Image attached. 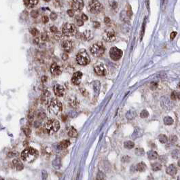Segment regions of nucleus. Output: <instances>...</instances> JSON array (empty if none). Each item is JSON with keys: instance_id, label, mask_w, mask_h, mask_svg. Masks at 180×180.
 Instances as JSON below:
<instances>
[{"instance_id": "nucleus-1", "label": "nucleus", "mask_w": 180, "mask_h": 180, "mask_svg": "<svg viewBox=\"0 0 180 180\" xmlns=\"http://www.w3.org/2000/svg\"><path fill=\"white\" fill-rule=\"evenodd\" d=\"M38 156V152L33 147H27L21 153V159L27 162H32Z\"/></svg>"}, {"instance_id": "nucleus-2", "label": "nucleus", "mask_w": 180, "mask_h": 180, "mask_svg": "<svg viewBox=\"0 0 180 180\" xmlns=\"http://www.w3.org/2000/svg\"><path fill=\"white\" fill-rule=\"evenodd\" d=\"M59 128H60V123L56 120H48L46 122L44 125V130L48 134H54L59 131Z\"/></svg>"}, {"instance_id": "nucleus-3", "label": "nucleus", "mask_w": 180, "mask_h": 180, "mask_svg": "<svg viewBox=\"0 0 180 180\" xmlns=\"http://www.w3.org/2000/svg\"><path fill=\"white\" fill-rule=\"evenodd\" d=\"M48 108V111H50V113L56 116L62 111V103L58 99H51V101H50Z\"/></svg>"}, {"instance_id": "nucleus-4", "label": "nucleus", "mask_w": 180, "mask_h": 180, "mask_svg": "<svg viewBox=\"0 0 180 180\" xmlns=\"http://www.w3.org/2000/svg\"><path fill=\"white\" fill-rule=\"evenodd\" d=\"M90 61V56L88 54L86 50L82 49L78 52L76 55V62L80 65L86 66L89 65Z\"/></svg>"}, {"instance_id": "nucleus-5", "label": "nucleus", "mask_w": 180, "mask_h": 180, "mask_svg": "<svg viewBox=\"0 0 180 180\" xmlns=\"http://www.w3.org/2000/svg\"><path fill=\"white\" fill-rule=\"evenodd\" d=\"M91 54L96 57H101L104 54L105 48L101 42H96L92 45L90 48Z\"/></svg>"}, {"instance_id": "nucleus-6", "label": "nucleus", "mask_w": 180, "mask_h": 180, "mask_svg": "<svg viewBox=\"0 0 180 180\" xmlns=\"http://www.w3.org/2000/svg\"><path fill=\"white\" fill-rule=\"evenodd\" d=\"M76 27L75 25L73 23H67L64 24L62 28V33L63 35L67 36V37H70L75 35L76 33Z\"/></svg>"}, {"instance_id": "nucleus-7", "label": "nucleus", "mask_w": 180, "mask_h": 180, "mask_svg": "<svg viewBox=\"0 0 180 180\" xmlns=\"http://www.w3.org/2000/svg\"><path fill=\"white\" fill-rule=\"evenodd\" d=\"M89 12L92 14H99L103 10V6L97 0H92L89 2Z\"/></svg>"}, {"instance_id": "nucleus-8", "label": "nucleus", "mask_w": 180, "mask_h": 180, "mask_svg": "<svg viewBox=\"0 0 180 180\" xmlns=\"http://www.w3.org/2000/svg\"><path fill=\"white\" fill-rule=\"evenodd\" d=\"M116 33L114 30L112 29H108L103 34V39L107 42H112L116 39Z\"/></svg>"}, {"instance_id": "nucleus-9", "label": "nucleus", "mask_w": 180, "mask_h": 180, "mask_svg": "<svg viewBox=\"0 0 180 180\" xmlns=\"http://www.w3.org/2000/svg\"><path fill=\"white\" fill-rule=\"evenodd\" d=\"M122 54V51L116 47H112L110 50V58L114 61H117L121 59Z\"/></svg>"}, {"instance_id": "nucleus-10", "label": "nucleus", "mask_w": 180, "mask_h": 180, "mask_svg": "<svg viewBox=\"0 0 180 180\" xmlns=\"http://www.w3.org/2000/svg\"><path fill=\"white\" fill-rule=\"evenodd\" d=\"M161 107L165 110H171L174 104L167 97H162L161 99Z\"/></svg>"}, {"instance_id": "nucleus-11", "label": "nucleus", "mask_w": 180, "mask_h": 180, "mask_svg": "<svg viewBox=\"0 0 180 180\" xmlns=\"http://www.w3.org/2000/svg\"><path fill=\"white\" fill-rule=\"evenodd\" d=\"M84 6L83 0H72L71 8L74 11H80L83 9Z\"/></svg>"}, {"instance_id": "nucleus-12", "label": "nucleus", "mask_w": 180, "mask_h": 180, "mask_svg": "<svg viewBox=\"0 0 180 180\" xmlns=\"http://www.w3.org/2000/svg\"><path fill=\"white\" fill-rule=\"evenodd\" d=\"M95 74L99 76H105L107 74V70L103 64H98L94 67Z\"/></svg>"}, {"instance_id": "nucleus-13", "label": "nucleus", "mask_w": 180, "mask_h": 180, "mask_svg": "<svg viewBox=\"0 0 180 180\" xmlns=\"http://www.w3.org/2000/svg\"><path fill=\"white\" fill-rule=\"evenodd\" d=\"M63 50L65 53H68L71 52L73 48H74V44L71 40H65L61 44Z\"/></svg>"}, {"instance_id": "nucleus-14", "label": "nucleus", "mask_w": 180, "mask_h": 180, "mask_svg": "<svg viewBox=\"0 0 180 180\" xmlns=\"http://www.w3.org/2000/svg\"><path fill=\"white\" fill-rule=\"evenodd\" d=\"M53 90H54V95L56 97H63L64 95V93H65V89H64V87L62 85H61V84H55L54 86Z\"/></svg>"}, {"instance_id": "nucleus-15", "label": "nucleus", "mask_w": 180, "mask_h": 180, "mask_svg": "<svg viewBox=\"0 0 180 180\" xmlns=\"http://www.w3.org/2000/svg\"><path fill=\"white\" fill-rule=\"evenodd\" d=\"M50 72L53 75L57 76V75H59L61 74V73H62V69H61V67L58 64L54 63L52 64V65H51Z\"/></svg>"}, {"instance_id": "nucleus-16", "label": "nucleus", "mask_w": 180, "mask_h": 180, "mask_svg": "<svg viewBox=\"0 0 180 180\" xmlns=\"http://www.w3.org/2000/svg\"><path fill=\"white\" fill-rule=\"evenodd\" d=\"M82 78V73L80 71L75 72V74L73 75L71 78L72 83L74 85H79L81 82V80Z\"/></svg>"}, {"instance_id": "nucleus-17", "label": "nucleus", "mask_w": 180, "mask_h": 180, "mask_svg": "<svg viewBox=\"0 0 180 180\" xmlns=\"http://www.w3.org/2000/svg\"><path fill=\"white\" fill-rule=\"evenodd\" d=\"M39 2V0H23V3L27 8H33Z\"/></svg>"}, {"instance_id": "nucleus-18", "label": "nucleus", "mask_w": 180, "mask_h": 180, "mask_svg": "<svg viewBox=\"0 0 180 180\" xmlns=\"http://www.w3.org/2000/svg\"><path fill=\"white\" fill-rule=\"evenodd\" d=\"M166 171H167V173L169 174V175L173 176V175H175V174L177 173V168H176L175 164H170L169 167H167Z\"/></svg>"}, {"instance_id": "nucleus-19", "label": "nucleus", "mask_w": 180, "mask_h": 180, "mask_svg": "<svg viewBox=\"0 0 180 180\" xmlns=\"http://www.w3.org/2000/svg\"><path fill=\"white\" fill-rule=\"evenodd\" d=\"M92 38H93V35L90 30H86L82 33V38L85 41H90V39H92Z\"/></svg>"}, {"instance_id": "nucleus-20", "label": "nucleus", "mask_w": 180, "mask_h": 180, "mask_svg": "<svg viewBox=\"0 0 180 180\" xmlns=\"http://www.w3.org/2000/svg\"><path fill=\"white\" fill-rule=\"evenodd\" d=\"M143 131L141 129V128H136L134 132H133V135H132V138L133 139H135L137 138L141 137V136L143 135Z\"/></svg>"}, {"instance_id": "nucleus-21", "label": "nucleus", "mask_w": 180, "mask_h": 180, "mask_svg": "<svg viewBox=\"0 0 180 180\" xmlns=\"http://www.w3.org/2000/svg\"><path fill=\"white\" fill-rule=\"evenodd\" d=\"M100 88H101V83L99 80H95L93 82V90L95 94V96H98L99 94Z\"/></svg>"}, {"instance_id": "nucleus-22", "label": "nucleus", "mask_w": 180, "mask_h": 180, "mask_svg": "<svg viewBox=\"0 0 180 180\" xmlns=\"http://www.w3.org/2000/svg\"><path fill=\"white\" fill-rule=\"evenodd\" d=\"M13 164L14 166L15 169L18 171H21L23 169V164L21 161L18 159H14L13 161Z\"/></svg>"}, {"instance_id": "nucleus-23", "label": "nucleus", "mask_w": 180, "mask_h": 180, "mask_svg": "<svg viewBox=\"0 0 180 180\" xmlns=\"http://www.w3.org/2000/svg\"><path fill=\"white\" fill-rule=\"evenodd\" d=\"M136 116H137V113H136V111H134V110H129L126 114V118L128 120H133L134 118H135Z\"/></svg>"}, {"instance_id": "nucleus-24", "label": "nucleus", "mask_w": 180, "mask_h": 180, "mask_svg": "<svg viewBox=\"0 0 180 180\" xmlns=\"http://www.w3.org/2000/svg\"><path fill=\"white\" fill-rule=\"evenodd\" d=\"M69 145H70V141H69V140L66 139V140H64V141H61V142L59 143V148L60 150L66 149L67 147H69Z\"/></svg>"}, {"instance_id": "nucleus-25", "label": "nucleus", "mask_w": 180, "mask_h": 180, "mask_svg": "<svg viewBox=\"0 0 180 180\" xmlns=\"http://www.w3.org/2000/svg\"><path fill=\"white\" fill-rule=\"evenodd\" d=\"M147 157L150 160H155L158 157L157 152L154 150H150L147 152Z\"/></svg>"}, {"instance_id": "nucleus-26", "label": "nucleus", "mask_w": 180, "mask_h": 180, "mask_svg": "<svg viewBox=\"0 0 180 180\" xmlns=\"http://www.w3.org/2000/svg\"><path fill=\"white\" fill-rule=\"evenodd\" d=\"M146 164L144 162H140L136 166V170L139 172H143L146 170Z\"/></svg>"}, {"instance_id": "nucleus-27", "label": "nucleus", "mask_w": 180, "mask_h": 180, "mask_svg": "<svg viewBox=\"0 0 180 180\" xmlns=\"http://www.w3.org/2000/svg\"><path fill=\"white\" fill-rule=\"evenodd\" d=\"M68 135L70 137H76L78 136L77 131L74 127H70L68 130Z\"/></svg>"}, {"instance_id": "nucleus-28", "label": "nucleus", "mask_w": 180, "mask_h": 180, "mask_svg": "<svg viewBox=\"0 0 180 180\" xmlns=\"http://www.w3.org/2000/svg\"><path fill=\"white\" fill-rule=\"evenodd\" d=\"M164 124L165 125H171L173 124V119L170 116H166L163 119Z\"/></svg>"}, {"instance_id": "nucleus-29", "label": "nucleus", "mask_w": 180, "mask_h": 180, "mask_svg": "<svg viewBox=\"0 0 180 180\" xmlns=\"http://www.w3.org/2000/svg\"><path fill=\"white\" fill-rule=\"evenodd\" d=\"M180 99V93L178 91H173L172 92L171 95V99L173 101L175 100H178Z\"/></svg>"}, {"instance_id": "nucleus-30", "label": "nucleus", "mask_w": 180, "mask_h": 180, "mask_svg": "<svg viewBox=\"0 0 180 180\" xmlns=\"http://www.w3.org/2000/svg\"><path fill=\"white\" fill-rule=\"evenodd\" d=\"M152 169L154 171H158L161 170L162 165L159 162H154V163L152 164Z\"/></svg>"}, {"instance_id": "nucleus-31", "label": "nucleus", "mask_w": 180, "mask_h": 180, "mask_svg": "<svg viewBox=\"0 0 180 180\" xmlns=\"http://www.w3.org/2000/svg\"><path fill=\"white\" fill-rule=\"evenodd\" d=\"M171 156L173 158L177 159L180 157V150L178 149H175L171 152Z\"/></svg>"}, {"instance_id": "nucleus-32", "label": "nucleus", "mask_w": 180, "mask_h": 180, "mask_svg": "<svg viewBox=\"0 0 180 180\" xmlns=\"http://www.w3.org/2000/svg\"><path fill=\"white\" fill-rule=\"evenodd\" d=\"M124 146H125V148L128 150H131L132 148H133L135 146V143L131 141H127L126 142H125L124 143Z\"/></svg>"}, {"instance_id": "nucleus-33", "label": "nucleus", "mask_w": 180, "mask_h": 180, "mask_svg": "<svg viewBox=\"0 0 180 180\" xmlns=\"http://www.w3.org/2000/svg\"><path fill=\"white\" fill-rule=\"evenodd\" d=\"M158 140L161 143H166L168 141V138L165 135L161 134L158 136Z\"/></svg>"}, {"instance_id": "nucleus-34", "label": "nucleus", "mask_w": 180, "mask_h": 180, "mask_svg": "<svg viewBox=\"0 0 180 180\" xmlns=\"http://www.w3.org/2000/svg\"><path fill=\"white\" fill-rule=\"evenodd\" d=\"M135 154L136 155L139 156H143L145 154V152H144V150L141 147H139V148H137L135 150Z\"/></svg>"}, {"instance_id": "nucleus-35", "label": "nucleus", "mask_w": 180, "mask_h": 180, "mask_svg": "<svg viewBox=\"0 0 180 180\" xmlns=\"http://www.w3.org/2000/svg\"><path fill=\"white\" fill-rule=\"evenodd\" d=\"M126 14H127V16L129 17V18H131L132 14H133V12H132V10H131V6H130V5H128V4L127 7H126Z\"/></svg>"}, {"instance_id": "nucleus-36", "label": "nucleus", "mask_w": 180, "mask_h": 180, "mask_svg": "<svg viewBox=\"0 0 180 180\" xmlns=\"http://www.w3.org/2000/svg\"><path fill=\"white\" fill-rule=\"evenodd\" d=\"M104 179H105L104 173L101 171L99 172L97 175V180H104Z\"/></svg>"}, {"instance_id": "nucleus-37", "label": "nucleus", "mask_w": 180, "mask_h": 180, "mask_svg": "<svg viewBox=\"0 0 180 180\" xmlns=\"http://www.w3.org/2000/svg\"><path fill=\"white\" fill-rule=\"evenodd\" d=\"M148 116H149V113H148V111L146 110H143L141 112V114H140V116L142 118H147V117H148Z\"/></svg>"}, {"instance_id": "nucleus-38", "label": "nucleus", "mask_w": 180, "mask_h": 180, "mask_svg": "<svg viewBox=\"0 0 180 180\" xmlns=\"http://www.w3.org/2000/svg\"><path fill=\"white\" fill-rule=\"evenodd\" d=\"M30 32H31V34L33 36H34V37H37V35L39 34V31H38L37 29H35V28L31 29L30 30Z\"/></svg>"}, {"instance_id": "nucleus-39", "label": "nucleus", "mask_w": 180, "mask_h": 180, "mask_svg": "<svg viewBox=\"0 0 180 180\" xmlns=\"http://www.w3.org/2000/svg\"><path fill=\"white\" fill-rule=\"evenodd\" d=\"M75 20H76V24H77L78 26L81 27L84 25V21L82 20L81 17H77Z\"/></svg>"}, {"instance_id": "nucleus-40", "label": "nucleus", "mask_w": 180, "mask_h": 180, "mask_svg": "<svg viewBox=\"0 0 180 180\" xmlns=\"http://www.w3.org/2000/svg\"><path fill=\"white\" fill-rule=\"evenodd\" d=\"M38 15H39V12H38V10H32L31 12V16L33 18H37L38 17Z\"/></svg>"}, {"instance_id": "nucleus-41", "label": "nucleus", "mask_w": 180, "mask_h": 180, "mask_svg": "<svg viewBox=\"0 0 180 180\" xmlns=\"http://www.w3.org/2000/svg\"><path fill=\"white\" fill-rule=\"evenodd\" d=\"M41 39H42V40H43V41H44V42L47 41L48 39V35L46 33H42Z\"/></svg>"}, {"instance_id": "nucleus-42", "label": "nucleus", "mask_w": 180, "mask_h": 180, "mask_svg": "<svg viewBox=\"0 0 180 180\" xmlns=\"http://www.w3.org/2000/svg\"><path fill=\"white\" fill-rule=\"evenodd\" d=\"M67 14L69 15V17H73L74 16V14H75V11L73 9H69V10H67Z\"/></svg>"}, {"instance_id": "nucleus-43", "label": "nucleus", "mask_w": 180, "mask_h": 180, "mask_svg": "<svg viewBox=\"0 0 180 180\" xmlns=\"http://www.w3.org/2000/svg\"><path fill=\"white\" fill-rule=\"evenodd\" d=\"M150 87L152 90H155V89H157L158 84L156 82H152L150 85Z\"/></svg>"}, {"instance_id": "nucleus-44", "label": "nucleus", "mask_w": 180, "mask_h": 180, "mask_svg": "<svg viewBox=\"0 0 180 180\" xmlns=\"http://www.w3.org/2000/svg\"><path fill=\"white\" fill-rule=\"evenodd\" d=\"M50 19L52 20H55L56 18H57V14L55 13V12H52V13L50 14Z\"/></svg>"}, {"instance_id": "nucleus-45", "label": "nucleus", "mask_w": 180, "mask_h": 180, "mask_svg": "<svg viewBox=\"0 0 180 180\" xmlns=\"http://www.w3.org/2000/svg\"><path fill=\"white\" fill-rule=\"evenodd\" d=\"M130 161H131V158L129 156H125L122 158V161L123 162H128Z\"/></svg>"}, {"instance_id": "nucleus-46", "label": "nucleus", "mask_w": 180, "mask_h": 180, "mask_svg": "<svg viewBox=\"0 0 180 180\" xmlns=\"http://www.w3.org/2000/svg\"><path fill=\"white\" fill-rule=\"evenodd\" d=\"M50 30L51 32L54 33V34L56 33H57L58 31H59V30H58V28L56 27V26H52L50 27Z\"/></svg>"}, {"instance_id": "nucleus-47", "label": "nucleus", "mask_w": 180, "mask_h": 180, "mask_svg": "<svg viewBox=\"0 0 180 180\" xmlns=\"http://www.w3.org/2000/svg\"><path fill=\"white\" fill-rule=\"evenodd\" d=\"M145 27H146V20H144L143 24V25H142V29H141V39H142L143 36L144 31H145Z\"/></svg>"}, {"instance_id": "nucleus-48", "label": "nucleus", "mask_w": 180, "mask_h": 180, "mask_svg": "<svg viewBox=\"0 0 180 180\" xmlns=\"http://www.w3.org/2000/svg\"><path fill=\"white\" fill-rule=\"evenodd\" d=\"M167 3H168V0H162V8L163 10H165L166 7H167Z\"/></svg>"}, {"instance_id": "nucleus-49", "label": "nucleus", "mask_w": 180, "mask_h": 180, "mask_svg": "<svg viewBox=\"0 0 180 180\" xmlns=\"http://www.w3.org/2000/svg\"><path fill=\"white\" fill-rule=\"evenodd\" d=\"M49 21V18H48V16H46V15H44V16H43L42 17V22L44 23H47Z\"/></svg>"}, {"instance_id": "nucleus-50", "label": "nucleus", "mask_w": 180, "mask_h": 180, "mask_svg": "<svg viewBox=\"0 0 180 180\" xmlns=\"http://www.w3.org/2000/svg\"><path fill=\"white\" fill-rule=\"evenodd\" d=\"M81 18H82V20H83L84 22L87 21V20H89V18H88V17H87L85 14H82V16H81Z\"/></svg>"}, {"instance_id": "nucleus-51", "label": "nucleus", "mask_w": 180, "mask_h": 180, "mask_svg": "<svg viewBox=\"0 0 180 180\" xmlns=\"http://www.w3.org/2000/svg\"><path fill=\"white\" fill-rule=\"evenodd\" d=\"M177 35V32H175V31H173L171 33L170 35V38L171 39H173L174 38H175V36Z\"/></svg>"}, {"instance_id": "nucleus-52", "label": "nucleus", "mask_w": 180, "mask_h": 180, "mask_svg": "<svg viewBox=\"0 0 180 180\" xmlns=\"http://www.w3.org/2000/svg\"><path fill=\"white\" fill-rule=\"evenodd\" d=\"M61 33H59V31H58L57 33H54V36H55L56 38H58V39H61Z\"/></svg>"}, {"instance_id": "nucleus-53", "label": "nucleus", "mask_w": 180, "mask_h": 180, "mask_svg": "<svg viewBox=\"0 0 180 180\" xmlns=\"http://www.w3.org/2000/svg\"><path fill=\"white\" fill-rule=\"evenodd\" d=\"M93 25H94V27L95 28H99L100 27V23H98V22L95 21L93 23Z\"/></svg>"}, {"instance_id": "nucleus-54", "label": "nucleus", "mask_w": 180, "mask_h": 180, "mask_svg": "<svg viewBox=\"0 0 180 180\" xmlns=\"http://www.w3.org/2000/svg\"><path fill=\"white\" fill-rule=\"evenodd\" d=\"M62 58H63V60H67V59H68V54H67V53H64V54H63Z\"/></svg>"}, {"instance_id": "nucleus-55", "label": "nucleus", "mask_w": 180, "mask_h": 180, "mask_svg": "<svg viewBox=\"0 0 180 180\" xmlns=\"http://www.w3.org/2000/svg\"><path fill=\"white\" fill-rule=\"evenodd\" d=\"M104 22H105L106 24H108V23H110V19L108 17H105V19H104Z\"/></svg>"}, {"instance_id": "nucleus-56", "label": "nucleus", "mask_w": 180, "mask_h": 180, "mask_svg": "<svg viewBox=\"0 0 180 180\" xmlns=\"http://www.w3.org/2000/svg\"><path fill=\"white\" fill-rule=\"evenodd\" d=\"M171 139L172 140V142H175V141L177 140V137H176V136H173V137L171 138Z\"/></svg>"}, {"instance_id": "nucleus-57", "label": "nucleus", "mask_w": 180, "mask_h": 180, "mask_svg": "<svg viewBox=\"0 0 180 180\" xmlns=\"http://www.w3.org/2000/svg\"><path fill=\"white\" fill-rule=\"evenodd\" d=\"M178 166L180 167V160H179L178 161Z\"/></svg>"}, {"instance_id": "nucleus-58", "label": "nucleus", "mask_w": 180, "mask_h": 180, "mask_svg": "<svg viewBox=\"0 0 180 180\" xmlns=\"http://www.w3.org/2000/svg\"><path fill=\"white\" fill-rule=\"evenodd\" d=\"M44 1H45V2H50V0H44Z\"/></svg>"}, {"instance_id": "nucleus-59", "label": "nucleus", "mask_w": 180, "mask_h": 180, "mask_svg": "<svg viewBox=\"0 0 180 180\" xmlns=\"http://www.w3.org/2000/svg\"><path fill=\"white\" fill-rule=\"evenodd\" d=\"M177 180H180V176H179L178 178H177Z\"/></svg>"}]
</instances>
